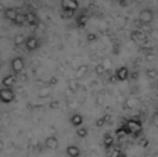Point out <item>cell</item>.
I'll list each match as a JSON object with an SVG mask.
<instances>
[{
  "instance_id": "cell-1",
  "label": "cell",
  "mask_w": 158,
  "mask_h": 157,
  "mask_svg": "<svg viewBox=\"0 0 158 157\" xmlns=\"http://www.w3.org/2000/svg\"><path fill=\"white\" fill-rule=\"evenodd\" d=\"M125 128L128 129L129 135L132 136H140L143 132V122L139 118H129L123 122Z\"/></svg>"
},
{
  "instance_id": "cell-2",
  "label": "cell",
  "mask_w": 158,
  "mask_h": 157,
  "mask_svg": "<svg viewBox=\"0 0 158 157\" xmlns=\"http://www.w3.org/2000/svg\"><path fill=\"white\" fill-rule=\"evenodd\" d=\"M78 7H79L78 0H61V8H63L64 15L67 18L74 15L75 11L78 10Z\"/></svg>"
},
{
  "instance_id": "cell-3",
  "label": "cell",
  "mask_w": 158,
  "mask_h": 157,
  "mask_svg": "<svg viewBox=\"0 0 158 157\" xmlns=\"http://www.w3.org/2000/svg\"><path fill=\"white\" fill-rule=\"evenodd\" d=\"M137 19H139V22L142 25H150L154 21V11L151 8H143L139 13Z\"/></svg>"
},
{
  "instance_id": "cell-4",
  "label": "cell",
  "mask_w": 158,
  "mask_h": 157,
  "mask_svg": "<svg viewBox=\"0 0 158 157\" xmlns=\"http://www.w3.org/2000/svg\"><path fill=\"white\" fill-rule=\"evenodd\" d=\"M15 100V93L13 88H2L0 89V102L2 103H11Z\"/></svg>"
},
{
  "instance_id": "cell-5",
  "label": "cell",
  "mask_w": 158,
  "mask_h": 157,
  "mask_svg": "<svg viewBox=\"0 0 158 157\" xmlns=\"http://www.w3.org/2000/svg\"><path fill=\"white\" fill-rule=\"evenodd\" d=\"M132 40L135 42V43H137V45H146L148 42V36H147V33H144L143 31H140V29H135V31H132Z\"/></svg>"
},
{
  "instance_id": "cell-6",
  "label": "cell",
  "mask_w": 158,
  "mask_h": 157,
  "mask_svg": "<svg viewBox=\"0 0 158 157\" xmlns=\"http://www.w3.org/2000/svg\"><path fill=\"white\" fill-rule=\"evenodd\" d=\"M24 67H25L24 58H21V57H14L13 60H11V70H13L14 75H17V74H19V72H22Z\"/></svg>"
},
{
  "instance_id": "cell-7",
  "label": "cell",
  "mask_w": 158,
  "mask_h": 157,
  "mask_svg": "<svg viewBox=\"0 0 158 157\" xmlns=\"http://www.w3.org/2000/svg\"><path fill=\"white\" fill-rule=\"evenodd\" d=\"M25 47H27L28 52H35V50H38L40 47V40L36 36H29V38H27Z\"/></svg>"
},
{
  "instance_id": "cell-8",
  "label": "cell",
  "mask_w": 158,
  "mask_h": 157,
  "mask_svg": "<svg viewBox=\"0 0 158 157\" xmlns=\"http://www.w3.org/2000/svg\"><path fill=\"white\" fill-rule=\"evenodd\" d=\"M129 78H131V72H129L128 67H119L115 71V79L119 81V82H123V81L129 79Z\"/></svg>"
},
{
  "instance_id": "cell-9",
  "label": "cell",
  "mask_w": 158,
  "mask_h": 157,
  "mask_svg": "<svg viewBox=\"0 0 158 157\" xmlns=\"http://www.w3.org/2000/svg\"><path fill=\"white\" fill-rule=\"evenodd\" d=\"M44 147L49 150H56L58 147V139L54 135H50L44 139Z\"/></svg>"
},
{
  "instance_id": "cell-10",
  "label": "cell",
  "mask_w": 158,
  "mask_h": 157,
  "mask_svg": "<svg viewBox=\"0 0 158 157\" xmlns=\"http://www.w3.org/2000/svg\"><path fill=\"white\" fill-rule=\"evenodd\" d=\"M69 122H71L72 127L79 128V127H83V116L79 113H75L69 117Z\"/></svg>"
},
{
  "instance_id": "cell-11",
  "label": "cell",
  "mask_w": 158,
  "mask_h": 157,
  "mask_svg": "<svg viewBox=\"0 0 158 157\" xmlns=\"http://www.w3.org/2000/svg\"><path fill=\"white\" fill-rule=\"evenodd\" d=\"M19 11L17 10V8H13V7H8V8H4L3 10V14H4V18L6 19H10L11 22L15 21L17 15H18Z\"/></svg>"
},
{
  "instance_id": "cell-12",
  "label": "cell",
  "mask_w": 158,
  "mask_h": 157,
  "mask_svg": "<svg viewBox=\"0 0 158 157\" xmlns=\"http://www.w3.org/2000/svg\"><path fill=\"white\" fill-rule=\"evenodd\" d=\"M15 81H17V77L14 74L6 75V77L2 79V86L3 88H13L14 83H15Z\"/></svg>"
},
{
  "instance_id": "cell-13",
  "label": "cell",
  "mask_w": 158,
  "mask_h": 157,
  "mask_svg": "<svg viewBox=\"0 0 158 157\" xmlns=\"http://www.w3.org/2000/svg\"><path fill=\"white\" fill-rule=\"evenodd\" d=\"M65 155L68 157H79L81 156V149L77 145H68L65 147Z\"/></svg>"
},
{
  "instance_id": "cell-14",
  "label": "cell",
  "mask_w": 158,
  "mask_h": 157,
  "mask_svg": "<svg viewBox=\"0 0 158 157\" xmlns=\"http://www.w3.org/2000/svg\"><path fill=\"white\" fill-rule=\"evenodd\" d=\"M25 19H27V24L28 25H38V22H39L36 14L32 13V11H29V13H25Z\"/></svg>"
},
{
  "instance_id": "cell-15",
  "label": "cell",
  "mask_w": 158,
  "mask_h": 157,
  "mask_svg": "<svg viewBox=\"0 0 158 157\" xmlns=\"http://www.w3.org/2000/svg\"><path fill=\"white\" fill-rule=\"evenodd\" d=\"M87 72H89V67L87 66H79L77 68V72H75V78H77V79H81V78H83Z\"/></svg>"
},
{
  "instance_id": "cell-16",
  "label": "cell",
  "mask_w": 158,
  "mask_h": 157,
  "mask_svg": "<svg viewBox=\"0 0 158 157\" xmlns=\"http://www.w3.org/2000/svg\"><path fill=\"white\" fill-rule=\"evenodd\" d=\"M128 135H129V132H128V129L125 128V125H121L119 128H117V129H115V136H117V138H119V139L126 138Z\"/></svg>"
},
{
  "instance_id": "cell-17",
  "label": "cell",
  "mask_w": 158,
  "mask_h": 157,
  "mask_svg": "<svg viewBox=\"0 0 158 157\" xmlns=\"http://www.w3.org/2000/svg\"><path fill=\"white\" fill-rule=\"evenodd\" d=\"M114 136L111 135V134H107L106 136H104V146L107 147V149H110V147H112V145H114Z\"/></svg>"
},
{
  "instance_id": "cell-18",
  "label": "cell",
  "mask_w": 158,
  "mask_h": 157,
  "mask_svg": "<svg viewBox=\"0 0 158 157\" xmlns=\"http://www.w3.org/2000/svg\"><path fill=\"white\" fill-rule=\"evenodd\" d=\"M25 42H27V38H25L22 33H18V35H15V38H14V45H15V46L25 45Z\"/></svg>"
},
{
  "instance_id": "cell-19",
  "label": "cell",
  "mask_w": 158,
  "mask_h": 157,
  "mask_svg": "<svg viewBox=\"0 0 158 157\" xmlns=\"http://www.w3.org/2000/svg\"><path fill=\"white\" fill-rule=\"evenodd\" d=\"M87 134H89L87 128H85V127H79V128H77V136H78V138L85 139V138L87 136Z\"/></svg>"
},
{
  "instance_id": "cell-20",
  "label": "cell",
  "mask_w": 158,
  "mask_h": 157,
  "mask_svg": "<svg viewBox=\"0 0 158 157\" xmlns=\"http://www.w3.org/2000/svg\"><path fill=\"white\" fill-rule=\"evenodd\" d=\"M14 24H17V25H25V24H27V19H25V14L18 13V15H17L15 21H14Z\"/></svg>"
},
{
  "instance_id": "cell-21",
  "label": "cell",
  "mask_w": 158,
  "mask_h": 157,
  "mask_svg": "<svg viewBox=\"0 0 158 157\" xmlns=\"http://www.w3.org/2000/svg\"><path fill=\"white\" fill-rule=\"evenodd\" d=\"M136 104H137V100L135 99L133 96H131V97H128V99H126V107H128V108H135V107H136Z\"/></svg>"
},
{
  "instance_id": "cell-22",
  "label": "cell",
  "mask_w": 158,
  "mask_h": 157,
  "mask_svg": "<svg viewBox=\"0 0 158 157\" xmlns=\"http://www.w3.org/2000/svg\"><path fill=\"white\" fill-rule=\"evenodd\" d=\"M50 93H52V91H50L49 88L40 89V91L38 92V97H47V96H50Z\"/></svg>"
},
{
  "instance_id": "cell-23",
  "label": "cell",
  "mask_w": 158,
  "mask_h": 157,
  "mask_svg": "<svg viewBox=\"0 0 158 157\" xmlns=\"http://www.w3.org/2000/svg\"><path fill=\"white\" fill-rule=\"evenodd\" d=\"M68 88L71 89V91H77V88H78V79L77 78L68 81Z\"/></svg>"
},
{
  "instance_id": "cell-24",
  "label": "cell",
  "mask_w": 158,
  "mask_h": 157,
  "mask_svg": "<svg viewBox=\"0 0 158 157\" xmlns=\"http://www.w3.org/2000/svg\"><path fill=\"white\" fill-rule=\"evenodd\" d=\"M106 71H107V68L103 66V64H97V66H96V72H97L98 75L104 74V72H106Z\"/></svg>"
},
{
  "instance_id": "cell-25",
  "label": "cell",
  "mask_w": 158,
  "mask_h": 157,
  "mask_svg": "<svg viewBox=\"0 0 158 157\" xmlns=\"http://www.w3.org/2000/svg\"><path fill=\"white\" fill-rule=\"evenodd\" d=\"M147 77L151 78V79L158 78V71H157V70H148V71H147Z\"/></svg>"
},
{
  "instance_id": "cell-26",
  "label": "cell",
  "mask_w": 158,
  "mask_h": 157,
  "mask_svg": "<svg viewBox=\"0 0 158 157\" xmlns=\"http://www.w3.org/2000/svg\"><path fill=\"white\" fill-rule=\"evenodd\" d=\"M77 22H78L79 27H83L85 22H86V15H83V14H82V15H79L78 19H77Z\"/></svg>"
},
{
  "instance_id": "cell-27",
  "label": "cell",
  "mask_w": 158,
  "mask_h": 157,
  "mask_svg": "<svg viewBox=\"0 0 158 157\" xmlns=\"http://www.w3.org/2000/svg\"><path fill=\"white\" fill-rule=\"evenodd\" d=\"M106 117H103V118H100V120H97V122H96V125H97V127H103L104 124H106Z\"/></svg>"
},
{
  "instance_id": "cell-28",
  "label": "cell",
  "mask_w": 158,
  "mask_h": 157,
  "mask_svg": "<svg viewBox=\"0 0 158 157\" xmlns=\"http://www.w3.org/2000/svg\"><path fill=\"white\" fill-rule=\"evenodd\" d=\"M140 143H142V146H143V147H144V146H147L148 141H147V139H142V141H140Z\"/></svg>"
},
{
  "instance_id": "cell-29",
  "label": "cell",
  "mask_w": 158,
  "mask_h": 157,
  "mask_svg": "<svg viewBox=\"0 0 158 157\" xmlns=\"http://www.w3.org/2000/svg\"><path fill=\"white\" fill-rule=\"evenodd\" d=\"M131 77H132V78H133V79H136V78H137V77H139V72H133V74H132V75H131Z\"/></svg>"
},
{
  "instance_id": "cell-30",
  "label": "cell",
  "mask_w": 158,
  "mask_h": 157,
  "mask_svg": "<svg viewBox=\"0 0 158 157\" xmlns=\"http://www.w3.org/2000/svg\"><path fill=\"white\" fill-rule=\"evenodd\" d=\"M56 83H57V79H50V85H56Z\"/></svg>"
},
{
  "instance_id": "cell-31",
  "label": "cell",
  "mask_w": 158,
  "mask_h": 157,
  "mask_svg": "<svg viewBox=\"0 0 158 157\" xmlns=\"http://www.w3.org/2000/svg\"><path fill=\"white\" fill-rule=\"evenodd\" d=\"M87 39H89V40H94L96 36H94V35H89V38H87Z\"/></svg>"
},
{
  "instance_id": "cell-32",
  "label": "cell",
  "mask_w": 158,
  "mask_h": 157,
  "mask_svg": "<svg viewBox=\"0 0 158 157\" xmlns=\"http://www.w3.org/2000/svg\"><path fill=\"white\" fill-rule=\"evenodd\" d=\"M3 149H4V145H3V142L0 141V152H3Z\"/></svg>"
},
{
  "instance_id": "cell-33",
  "label": "cell",
  "mask_w": 158,
  "mask_h": 157,
  "mask_svg": "<svg viewBox=\"0 0 158 157\" xmlns=\"http://www.w3.org/2000/svg\"><path fill=\"white\" fill-rule=\"evenodd\" d=\"M115 2H121V0H115Z\"/></svg>"
}]
</instances>
